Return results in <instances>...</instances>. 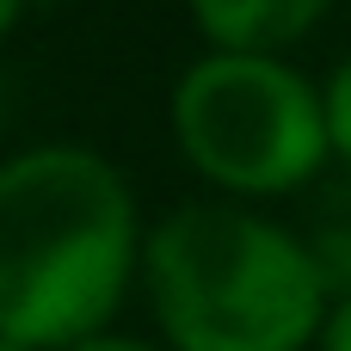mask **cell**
Returning <instances> with one entry per match:
<instances>
[{
  "label": "cell",
  "mask_w": 351,
  "mask_h": 351,
  "mask_svg": "<svg viewBox=\"0 0 351 351\" xmlns=\"http://www.w3.org/2000/svg\"><path fill=\"white\" fill-rule=\"evenodd\" d=\"M142 210L117 160L37 142L0 160V339L74 351L111 333L142 278Z\"/></svg>",
  "instance_id": "1"
},
{
  "label": "cell",
  "mask_w": 351,
  "mask_h": 351,
  "mask_svg": "<svg viewBox=\"0 0 351 351\" xmlns=\"http://www.w3.org/2000/svg\"><path fill=\"white\" fill-rule=\"evenodd\" d=\"M167 351H308L333 315L327 259L253 204H179L142 241Z\"/></svg>",
  "instance_id": "2"
},
{
  "label": "cell",
  "mask_w": 351,
  "mask_h": 351,
  "mask_svg": "<svg viewBox=\"0 0 351 351\" xmlns=\"http://www.w3.org/2000/svg\"><path fill=\"white\" fill-rule=\"evenodd\" d=\"M167 123L185 167L228 204L290 197L333 160L321 80H308L290 56L204 49L179 68Z\"/></svg>",
  "instance_id": "3"
},
{
  "label": "cell",
  "mask_w": 351,
  "mask_h": 351,
  "mask_svg": "<svg viewBox=\"0 0 351 351\" xmlns=\"http://www.w3.org/2000/svg\"><path fill=\"white\" fill-rule=\"evenodd\" d=\"M191 25L204 31L210 49H241V56H290L308 31L339 0H185Z\"/></svg>",
  "instance_id": "4"
},
{
  "label": "cell",
  "mask_w": 351,
  "mask_h": 351,
  "mask_svg": "<svg viewBox=\"0 0 351 351\" xmlns=\"http://www.w3.org/2000/svg\"><path fill=\"white\" fill-rule=\"evenodd\" d=\"M321 111H327V148H333V160L351 173V49L327 68V80H321Z\"/></svg>",
  "instance_id": "5"
},
{
  "label": "cell",
  "mask_w": 351,
  "mask_h": 351,
  "mask_svg": "<svg viewBox=\"0 0 351 351\" xmlns=\"http://www.w3.org/2000/svg\"><path fill=\"white\" fill-rule=\"evenodd\" d=\"M321 351H351V290L333 296V315L321 327Z\"/></svg>",
  "instance_id": "6"
},
{
  "label": "cell",
  "mask_w": 351,
  "mask_h": 351,
  "mask_svg": "<svg viewBox=\"0 0 351 351\" xmlns=\"http://www.w3.org/2000/svg\"><path fill=\"white\" fill-rule=\"evenodd\" d=\"M74 351H167V346H148V339H130V333H99V339H86Z\"/></svg>",
  "instance_id": "7"
},
{
  "label": "cell",
  "mask_w": 351,
  "mask_h": 351,
  "mask_svg": "<svg viewBox=\"0 0 351 351\" xmlns=\"http://www.w3.org/2000/svg\"><path fill=\"white\" fill-rule=\"evenodd\" d=\"M25 6H31V0H0V43H6L12 31H19V19H25Z\"/></svg>",
  "instance_id": "8"
},
{
  "label": "cell",
  "mask_w": 351,
  "mask_h": 351,
  "mask_svg": "<svg viewBox=\"0 0 351 351\" xmlns=\"http://www.w3.org/2000/svg\"><path fill=\"white\" fill-rule=\"evenodd\" d=\"M0 351H25V346H12V339H0Z\"/></svg>",
  "instance_id": "9"
}]
</instances>
